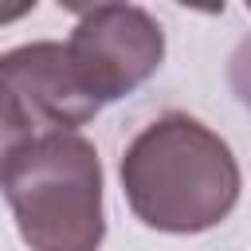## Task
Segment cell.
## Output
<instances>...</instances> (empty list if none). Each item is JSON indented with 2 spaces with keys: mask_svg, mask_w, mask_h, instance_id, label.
<instances>
[{
  "mask_svg": "<svg viewBox=\"0 0 251 251\" xmlns=\"http://www.w3.org/2000/svg\"><path fill=\"white\" fill-rule=\"evenodd\" d=\"M122 188L145 227L192 235L227 220L239 200V165L220 133L192 114L169 110L126 145Z\"/></svg>",
  "mask_w": 251,
  "mask_h": 251,
  "instance_id": "6da1fadb",
  "label": "cell"
},
{
  "mask_svg": "<svg viewBox=\"0 0 251 251\" xmlns=\"http://www.w3.org/2000/svg\"><path fill=\"white\" fill-rule=\"evenodd\" d=\"M0 188L31 251L102 247V165L98 149L75 129H47L27 141L4 165Z\"/></svg>",
  "mask_w": 251,
  "mask_h": 251,
  "instance_id": "7a4b0ae2",
  "label": "cell"
},
{
  "mask_svg": "<svg viewBox=\"0 0 251 251\" xmlns=\"http://www.w3.org/2000/svg\"><path fill=\"white\" fill-rule=\"evenodd\" d=\"M67 51L90 94L106 106L137 90L161 67L165 31L137 4H94V8H78Z\"/></svg>",
  "mask_w": 251,
  "mask_h": 251,
  "instance_id": "3957f363",
  "label": "cell"
},
{
  "mask_svg": "<svg viewBox=\"0 0 251 251\" xmlns=\"http://www.w3.org/2000/svg\"><path fill=\"white\" fill-rule=\"evenodd\" d=\"M0 78L20 94V102L35 118V126L75 129L102 110V102L82 82L67 43L43 39V43H24V47L4 51Z\"/></svg>",
  "mask_w": 251,
  "mask_h": 251,
  "instance_id": "277c9868",
  "label": "cell"
},
{
  "mask_svg": "<svg viewBox=\"0 0 251 251\" xmlns=\"http://www.w3.org/2000/svg\"><path fill=\"white\" fill-rule=\"evenodd\" d=\"M35 118L27 114V106L20 102V94L0 78V173H4V165L27 145V141H35Z\"/></svg>",
  "mask_w": 251,
  "mask_h": 251,
  "instance_id": "5b68a950",
  "label": "cell"
},
{
  "mask_svg": "<svg viewBox=\"0 0 251 251\" xmlns=\"http://www.w3.org/2000/svg\"><path fill=\"white\" fill-rule=\"evenodd\" d=\"M227 82L235 90V98L251 110V35L231 51V63H227Z\"/></svg>",
  "mask_w": 251,
  "mask_h": 251,
  "instance_id": "8992f818",
  "label": "cell"
},
{
  "mask_svg": "<svg viewBox=\"0 0 251 251\" xmlns=\"http://www.w3.org/2000/svg\"><path fill=\"white\" fill-rule=\"evenodd\" d=\"M27 12H35V4H0V24H12Z\"/></svg>",
  "mask_w": 251,
  "mask_h": 251,
  "instance_id": "52a82bcc",
  "label": "cell"
}]
</instances>
